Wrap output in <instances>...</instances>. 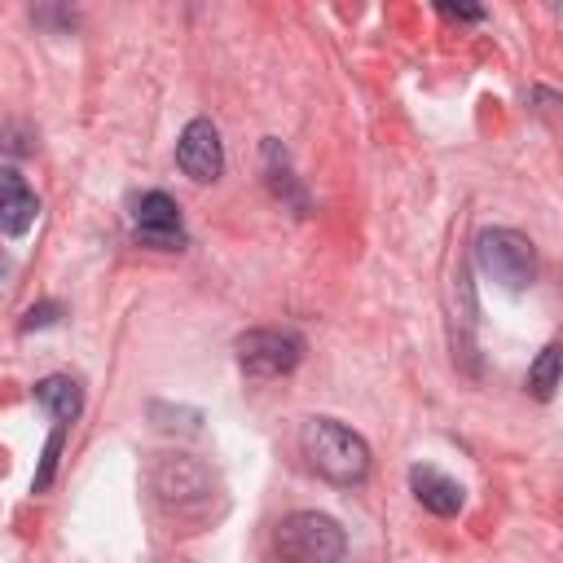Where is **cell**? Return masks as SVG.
Here are the masks:
<instances>
[{
  "mask_svg": "<svg viewBox=\"0 0 563 563\" xmlns=\"http://www.w3.org/2000/svg\"><path fill=\"white\" fill-rule=\"evenodd\" d=\"M299 453L321 479L339 488H356L369 475V444L339 418H308L299 427Z\"/></svg>",
  "mask_w": 563,
  "mask_h": 563,
  "instance_id": "6da1fadb",
  "label": "cell"
},
{
  "mask_svg": "<svg viewBox=\"0 0 563 563\" xmlns=\"http://www.w3.org/2000/svg\"><path fill=\"white\" fill-rule=\"evenodd\" d=\"M150 493L154 501L176 519H198L216 501V475L207 462L189 453H163L150 466Z\"/></svg>",
  "mask_w": 563,
  "mask_h": 563,
  "instance_id": "7a4b0ae2",
  "label": "cell"
},
{
  "mask_svg": "<svg viewBox=\"0 0 563 563\" xmlns=\"http://www.w3.org/2000/svg\"><path fill=\"white\" fill-rule=\"evenodd\" d=\"M347 537L321 510H290L273 528V559L277 563H343Z\"/></svg>",
  "mask_w": 563,
  "mask_h": 563,
  "instance_id": "3957f363",
  "label": "cell"
},
{
  "mask_svg": "<svg viewBox=\"0 0 563 563\" xmlns=\"http://www.w3.org/2000/svg\"><path fill=\"white\" fill-rule=\"evenodd\" d=\"M475 268L501 290H528L537 277V246L528 233L493 224L475 233Z\"/></svg>",
  "mask_w": 563,
  "mask_h": 563,
  "instance_id": "277c9868",
  "label": "cell"
},
{
  "mask_svg": "<svg viewBox=\"0 0 563 563\" xmlns=\"http://www.w3.org/2000/svg\"><path fill=\"white\" fill-rule=\"evenodd\" d=\"M303 347H308L303 334L260 325V330L238 334L233 356H238L242 374H251V378H282V374H290V369L303 361Z\"/></svg>",
  "mask_w": 563,
  "mask_h": 563,
  "instance_id": "5b68a950",
  "label": "cell"
},
{
  "mask_svg": "<svg viewBox=\"0 0 563 563\" xmlns=\"http://www.w3.org/2000/svg\"><path fill=\"white\" fill-rule=\"evenodd\" d=\"M132 238L141 246H154V251H180L189 238H185V224H180V207L172 194L163 189H150L132 202Z\"/></svg>",
  "mask_w": 563,
  "mask_h": 563,
  "instance_id": "8992f818",
  "label": "cell"
},
{
  "mask_svg": "<svg viewBox=\"0 0 563 563\" xmlns=\"http://www.w3.org/2000/svg\"><path fill=\"white\" fill-rule=\"evenodd\" d=\"M176 167L189 180H198V185L220 180V172H224V145H220V132H216L211 119H189L185 123V132L176 141Z\"/></svg>",
  "mask_w": 563,
  "mask_h": 563,
  "instance_id": "52a82bcc",
  "label": "cell"
},
{
  "mask_svg": "<svg viewBox=\"0 0 563 563\" xmlns=\"http://www.w3.org/2000/svg\"><path fill=\"white\" fill-rule=\"evenodd\" d=\"M264 185L282 207H290L295 216H308V189L295 180L290 154H286V145L277 136H264Z\"/></svg>",
  "mask_w": 563,
  "mask_h": 563,
  "instance_id": "ba28073f",
  "label": "cell"
},
{
  "mask_svg": "<svg viewBox=\"0 0 563 563\" xmlns=\"http://www.w3.org/2000/svg\"><path fill=\"white\" fill-rule=\"evenodd\" d=\"M409 488H413L418 506H427V510L440 515V519L457 515L462 501H466V488H462L453 475H444V471H435V466H422V462L409 466Z\"/></svg>",
  "mask_w": 563,
  "mask_h": 563,
  "instance_id": "9c48e42d",
  "label": "cell"
},
{
  "mask_svg": "<svg viewBox=\"0 0 563 563\" xmlns=\"http://www.w3.org/2000/svg\"><path fill=\"white\" fill-rule=\"evenodd\" d=\"M35 216H40L35 194L22 185V176L13 167H4L0 172V229H4V238H22L35 224Z\"/></svg>",
  "mask_w": 563,
  "mask_h": 563,
  "instance_id": "30bf717a",
  "label": "cell"
},
{
  "mask_svg": "<svg viewBox=\"0 0 563 563\" xmlns=\"http://www.w3.org/2000/svg\"><path fill=\"white\" fill-rule=\"evenodd\" d=\"M35 405H40L57 427H70V422L79 418V409H84V387H79V378H70V374H48V378L35 383Z\"/></svg>",
  "mask_w": 563,
  "mask_h": 563,
  "instance_id": "8fae6325",
  "label": "cell"
},
{
  "mask_svg": "<svg viewBox=\"0 0 563 563\" xmlns=\"http://www.w3.org/2000/svg\"><path fill=\"white\" fill-rule=\"evenodd\" d=\"M528 391L537 396V400H550L559 387H563V339H554V343H545L541 352H537V361L528 365Z\"/></svg>",
  "mask_w": 563,
  "mask_h": 563,
  "instance_id": "7c38bea8",
  "label": "cell"
},
{
  "mask_svg": "<svg viewBox=\"0 0 563 563\" xmlns=\"http://www.w3.org/2000/svg\"><path fill=\"white\" fill-rule=\"evenodd\" d=\"M150 422L167 435H198L202 431V409L194 405H167V400H150Z\"/></svg>",
  "mask_w": 563,
  "mask_h": 563,
  "instance_id": "4fadbf2b",
  "label": "cell"
},
{
  "mask_svg": "<svg viewBox=\"0 0 563 563\" xmlns=\"http://www.w3.org/2000/svg\"><path fill=\"white\" fill-rule=\"evenodd\" d=\"M62 444H66V427H53V431H48V440H44V453H40V471L31 475V493H48V488H53Z\"/></svg>",
  "mask_w": 563,
  "mask_h": 563,
  "instance_id": "5bb4252c",
  "label": "cell"
},
{
  "mask_svg": "<svg viewBox=\"0 0 563 563\" xmlns=\"http://www.w3.org/2000/svg\"><path fill=\"white\" fill-rule=\"evenodd\" d=\"M57 317H62V303H57V299H44V303H31V308H26V317L18 321V330H22V334L44 330V325H57Z\"/></svg>",
  "mask_w": 563,
  "mask_h": 563,
  "instance_id": "9a60e30c",
  "label": "cell"
},
{
  "mask_svg": "<svg viewBox=\"0 0 563 563\" xmlns=\"http://www.w3.org/2000/svg\"><path fill=\"white\" fill-rule=\"evenodd\" d=\"M440 13L444 18H462V22H484V9H475V4H440Z\"/></svg>",
  "mask_w": 563,
  "mask_h": 563,
  "instance_id": "2e32d148",
  "label": "cell"
}]
</instances>
